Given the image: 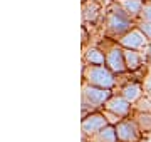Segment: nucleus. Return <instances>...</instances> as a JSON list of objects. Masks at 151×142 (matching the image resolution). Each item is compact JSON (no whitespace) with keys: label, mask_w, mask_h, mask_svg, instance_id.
<instances>
[{"label":"nucleus","mask_w":151,"mask_h":142,"mask_svg":"<svg viewBox=\"0 0 151 142\" xmlns=\"http://www.w3.org/2000/svg\"><path fill=\"white\" fill-rule=\"evenodd\" d=\"M133 27H136V22L128 17V13L123 10L118 0H111L104 13V35L108 38L118 40L121 35L129 32Z\"/></svg>","instance_id":"nucleus-1"},{"label":"nucleus","mask_w":151,"mask_h":142,"mask_svg":"<svg viewBox=\"0 0 151 142\" xmlns=\"http://www.w3.org/2000/svg\"><path fill=\"white\" fill-rule=\"evenodd\" d=\"M99 49L104 50L106 54V67L113 72L114 75H123L128 74L126 62H124V49L121 45L113 40V38H104V44H99Z\"/></svg>","instance_id":"nucleus-2"},{"label":"nucleus","mask_w":151,"mask_h":142,"mask_svg":"<svg viewBox=\"0 0 151 142\" xmlns=\"http://www.w3.org/2000/svg\"><path fill=\"white\" fill-rule=\"evenodd\" d=\"M84 82L99 89L113 90L118 80L106 65H84Z\"/></svg>","instance_id":"nucleus-3"},{"label":"nucleus","mask_w":151,"mask_h":142,"mask_svg":"<svg viewBox=\"0 0 151 142\" xmlns=\"http://www.w3.org/2000/svg\"><path fill=\"white\" fill-rule=\"evenodd\" d=\"M113 94V90H108V89H99L94 87V85H89V84H84V87H82V107H89V105L92 109L104 107V104L111 99Z\"/></svg>","instance_id":"nucleus-4"},{"label":"nucleus","mask_w":151,"mask_h":142,"mask_svg":"<svg viewBox=\"0 0 151 142\" xmlns=\"http://www.w3.org/2000/svg\"><path fill=\"white\" fill-rule=\"evenodd\" d=\"M123 49H129V50H145L148 49V45H150V40L145 37V33L141 32L138 27H133L129 32H126L124 35L116 40Z\"/></svg>","instance_id":"nucleus-5"},{"label":"nucleus","mask_w":151,"mask_h":142,"mask_svg":"<svg viewBox=\"0 0 151 142\" xmlns=\"http://www.w3.org/2000/svg\"><path fill=\"white\" fill-rule=\"evenodd\" d=\"M116 136L118 142H139L141 141V131L138 124L133 119H121L116 124Z\"/></svg>","instance_id":"nucleus-6"},{"label":"nucleus","mask_w":151,"mask_h":142,"mask_svg":"<svg viewBox=\"0 0 151 142\" xmlns=\"http://www.w3.org/2000/svg\"><path fill=\"white\" fill-rule=\"evenodd\" d=\"M108 124L109 122L103 112H91V114H87L82 119V134H84V139L86 137L91 139L92 136H96L97 132L101 131V129H104Z\"/></svg>","instance_id":"nucleus-7"},{"label":"nucleus","mask_w":151,"mask_h":142,"mask_svg":"<svg viewBox=\"0 0 151 142\" xmlns=\"http://www.w3.org/2000/svg\"><path fill=\"white\" fill-rule=\"evenodd\" d=\"M104 110H108L111 114L118 115L119 119H128L133 112V105L131 102H128L121 94H113L111 99L104 104Z\"/></svg>","instance_id":"nucleus-8"},{"label":"nucleus","mask_w":151,"mask_h":142,"mask_svg":"<svg viewBox=\"0 0 151 142\" xmlns=\"http://www.w3.org/2000/svg\"><path fill=\"white\" fill-rule=\"evenodd\" d=\"M124 62H126V69L128 72H136L143 67L145 62V55L139 50H129L124 49Z\"/></svg>","instance_id":"nucleus-9"},{"label":"nucleus","mask_w":151,"mask_h":142,"mask_svg":"<svg viewBox=\"0 0 151 142\" xmlns=\"http://www.w3.org/2000/svg\"><path fill=\"white\" fill-rule=\"evenodd\" d=\"M118 2L131 20H134V22L139 20L141 12H143V5H145L143 0H118Z\"/></svg>","instance_id":"nucleus-10"},{"label":"nucleus","mask_w":151,"mask_h":142,"mask_svg":"<svg viewBox=\"0 0 151 142\" xmlns=\"http://www.w3.org/2000/svg\"><path fill=\"white\" fill-rule=\"evenodd\" d=\"M86 65H106V54L99 47H89L84 52Z\"/></svg>","instance_id":"nucleus-11"},{"label":"nucleus","mask_w":151,"mask_h":142,"mask_svg":"<svg viewBox=\"0 0 151 142\" xmlns=\"http://www.w3.org/2000/svg\"><path fill=\"white\" fill-rule=\"evenodd\" d=\"M121 95H123L128 102H131V104H134V102H138L141 99V95H143V92H141V87L138 82H133V80H129V82H126L121 87Z\"/></svg>","instance_id":"nucleus-12"},{"label":"nucleus","mask_w":151,"mask_h":142,"mask_svg":"<svg viewBox=\"0 0 151 142\" xmlns=\"http://www.w3.org/2000/svg\"><path fill=\"white\" fill-rule=\"evenodd\" d=\"M89 142H118V136H116V126L108 124V126L101 129L96 136H92Z\"/></svg>","instance_id":"nucleus-13"},{"label":"nucleus","mask_w":151,"mask_h":142,"mask_svg":"<svg viewBox=\"0 0 151 142\" xmlns=\"http://www.w3.org/2000/svg\"><path fill=\"white\" fill-rule=\"evenodd\" d=\"M101 5L97 2H84V22L94 23L99 17Z\"/></svg>","instance_id":"nucleus-14"},{"label":"nucleus","mask_w":151,"mask_h":142,"mask_svg":"<svg viewBox=\"0 0 151 142\" xmlns=\"http://www.w3.org/2000/svg\"><path fill=\"white\" fill-rule=\"evenodd\" d=\"M133 120L138 124L141 134L143 132H151V112H136Z\"/></svg>","instance_id":"nucleus-15"},{"label":"nucleus","mask_w":151,"mask_h":142,"mask_svg":"<svg viewBox=\"0 0 151 142\" xmlns=\"http://www.w3.org/2000/svg\"><path fill=\"white\" fill-rule=\"evenodd\" d=\"M136 27L139 28L141 32L145 33V37L151 42V23L150 22H143V20H138V22H136Z\"/></svg>","instance_id":"nucleus-16"},{"label":"nucleus","mask_w":151,"mask_h":142,"mask_svg":"<svg viewBox=\"0 0 151 142\" xmlns=\"http://www.w3.org/2000/svg\"><path fill=\"white\" fill-rule=\"evenodd\" d=\"M139 20H143V22H150V23H151V2H145Z\"/></svg>","instance_id":"nucleus-17"},{"label":"nucleus","mask_w":151,"mask_h":142,"mask_svg":"<svg viewBox=\"0 0 151 142\" xmlns=\"http://www.w3.org/2000/svg\"><path fill=\"white\" fill-rule=\"evenodd\" d=\"M148 50H150V52H148L146 55H148V57H151V42H150V45H148Z\"/></svg>","instance_id":"nucleus-18"},{"label":"nucleus","mask_w":151,"mask_h":142,"mask_svg":"<svg viewBox=\"0 0 151 142\" xmlns=\"http://www.w3.org/2000/svg\"><path fill=\"white\" fill-rule=\"evenodd\" d=\"M82 2H87V0H82Z\"/></svg>","instance_id":"nucleus-19"},{"label":"nucleus","mask_w":151,"mask_h":142,"mask_svg":"<svg viewBox=\"0 0 151 142\" xmlns=\"http://www.w3.org/2000/svg\"><path fill=\"white\" fill-rule=\"evenodd\" d=\"M143 2H148V0H143Z\"/></svg>","instance_id":"nucleus-20"},{"label":"nucleus","mask_w":151,"mask_h":142,"mask_svg":"<svg viewBox=\"0 0 151 142\" xmlns=\"http://www.w3.org/2000/svg\"><path fill=\"white\" fill-rule=\"evenodd\" d=\"M148 2H151V0H148Z\"/></svg>","instance_id":"nucleus-21"}]
</instances>
